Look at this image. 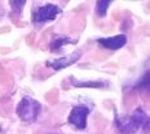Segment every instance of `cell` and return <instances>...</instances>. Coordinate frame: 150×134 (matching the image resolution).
I'll return each mask as SVG.
<instances>
[{
	"label": "cell",
	"instance_id": "cell-1",
	"mask_svg": "<svg viewBox=\"0 0 150 134\" xmlns=\"http://www.w3.org/2000/svg\"><path fill=\"white\" fill-rule=\"evenodd\" d=\"M115 123L122 134H135L139 129H144L145 132L150 130V117L141 108L136 110L131 116L117 117Z\"/></svg>",
	"mask_w": 150,
	"mask_h": 134
},
{
	"label": "cell",
	"instance_id": "cell-2",
	"mask_svg": "<svg viewBox=\"0 0 150 134\" xmlns=\"http://www.w3.org/2000/svg\"><path fill=\"white\" fill-rule=\"evenodd\" d=\"M40 108H42V105L38 100H35L34 98H30V96H25L18 103L16 112H17L18 117L25 123H33L34 120H36Z\"/></svg>",
	"mask_w": 150,
	"mask_h": 134
},
{
	"label": "cell",
	"instance_id": "cell-3",
	"mask_svg": "<svg viewBox=\"0 0 150 134\" xmlns=\"http://www.w3.org/2000/svg\"><path fill=\"white\" fill-rule=\"evenodd\" d=\"M89 115V110L86 105H76L71 110L69 115V123L78 129H84L87 126V117Z\"/></svg>",
	"mask_w": 150,
	"mask_h": 134
},
{
	"label": "cell",
	"instance_id": "cell-4",
	"mask_svg": "<svg viewBox=\"0 0 150 134\" xmlns=\"http://www.w3.org/2000/svg\"><path fill=\"white\" fill-rule=\"evenodd\" d=\"M60 12L61 11L57 5L47 4V5H43V7H39L34 12L33 20H34V22H47V21H52V20H54L56 16H57Z\"/></svg>",
	"mask_w": 150,
	"mask_h": 134
},
{
	"label": "cell",
	"instance_id": "cell-5",
	"mask_svg": "<svg viewBox=\"0 0 150 134\" xmlns=\"http://www.w3.org/2000/svg\"><path fill=\"white\" fill-rule=\"evenodd\" d=\"M82 56V52L80 51H75L73 54L67 55V56H64V57H60V59H56V60H52V61H48L47 63V67L52 68L53 70H61V69H65V68H69L70 65L75 64L78 60L80 59Z\"/></svg>",
	"mask_w": 150,
	"mask_h": 134
},
{
	"label": "cell",
	"instance_id": "cell-6",
	"mask_svg": "<svg viewBox=\"0 0 150 134\" xmlns=\"http://www.w3.org/2000/svg\"><path fill=\"white\" fill-rule=\"evenodd\" d=\"M98 43L106 49H119L122 48L124 44L127 43V37L120 34V35H115V37H110V38H100Z\"/></svg>",
	"mask_w": 150,
	"mask_h": 134
},
{
	"label": "cell",
	"instance_id": "cell-7",
	"mask_svg": "<svg viewBox=\"0 0 150 134\" xmlns=\"http://www.w3.org/2000/svg\"><path fill=\"white\" fill-rule=\"evenodd\" d=\"M135 89L140 92H145L150 95V69H148L141 76V78L136 82Z\"/></svg>",
	"mask_w": 150,
	"mask_h": 134
},
{
	"label": "cell",
	"instance_id": "cell-8",
	"mask_svg": "<svg viewBox=\"0 0 150 134\" xmlns=\"http://www.w3.org/2000/svg\"><path fill=\"white\" fill-rule=\"evenodd\" d=\"M71 83L75 87H82V89H104V87H108V83L104 81H82V82L71 81Z\"/></svg>",
	"mask_w": 150,
	"mask_h": 134
},
{
	"label": "cell",
	"instance_id": "cell-9",
	"mask_svg": "<svg viewBox=\"0 0 150 134\" xmlns=\"http://www.w3.org/2000/svg\"><path fill=\"white\" fill-rule=\"evenodd\" d=\"M69 43H74V40H71L70 38H65V37H62V38H54L51 42V44H49V48L54 52V51L61 49L64 46L69 44Z\"/></svg>",
	"mask_w": 150,
	"mask_h": 134
},
{
	"label": "cell",
	"instance_id": "cell-10",
	"mask_svg": "<svg viewBox=\"0 0 150 134\" xmlns=\"http://www.w3.org/2000/svg\"><path fill=\"white\" fill-rule=\"evenodd\" d=\"M111 1H108V0H101V1H97V14L101 17L106 16V12H108V8L110 7Z\"/></svg>",
	"mask_w": 150,
	"mask_h": 134
},
{
	"label": "cell",
	"instance_id": "cell-11",
	"mask_svg": "<svg viewBox=\"0 0 150 134\" xmlns=\"http://www.w3.org/2000/svg\"><path fill=\"white\" fill-rule=\"evenodd\" d=\"M25 4H26L25 0H13V1H11L12 11H13L14 13H21L23 7H25Z\"/></svg>",
	"mask_w": 150,
	"mask_h": 134
}]
</instances>
